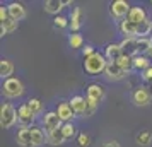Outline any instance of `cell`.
I'll return each mask as SVG.
<instances>
[{
    "label": "cell",
    "instance_id": "obj_1",
    "mask_svg": "<svg viewBox=\"0 0 152 147\" xmlns=\"http://www.w3.org/2000/svg\"><path fill=\"white\" fill-rule=\"evenodd\" d=\"M106 65H108L106 56L101 55V53H97V51L92 56H89V58L84 60V70H86L89 75H97V74L104 72V70H106Z\"/></svg>",
    "mask_w": 152,
    "mask_h": 147
},
{
    "label": "cell",
    "instance_id": "obj_2",
    "mask_svg": "<svg viewBox=\"0 0 152 147\" xmlns=\"http://www.w3.org/2000/svg\"><path fill=\"white\" fill-rule=\"evenodd\" d=\"M2 91H4V94H5L7 98H10V99L19 98V96L24 94V86H22V82L19 80V79L10 77V79H5V80H4Z\"/></svg>",
    "mask_w": 152,
    "mask_h": 147
},
{
    "label": "cell",
    "instance_id": "obj_3",
    "mask_svg": "<svg viewBox=\"0 0 152 147\" xmlns=\"http://www.w3.org/2000/svg\"><path fill=\"white\" fill-rule=\"evenodd\" d=\"M17 120L19 118H17V111H15L14 106L10 103L2 105V108H0V125L4 128H10V127H14Z\"/></svg>",
    "mask_w": 152,
    "mask_h": 147
},
{
    "label": "cell",
    "instance_id": "obj_4",
    "mask_svg": "<svg viewBox=\"0 0 152 147\" xmlns=\"http://www.w3.org/2000/svg\"><path fill=\"white\" fill-rule=\"evenodd\" d=\"M41 123H43V130H45L46 133H51L53 130H58V128H62V125H63L62 120H60V116L56 115V111L45 113Z\"/></svg>",
    "mask_w": 152,
    "mask_h": 147
},
{
    "label": "cell",
    "instance_id": "obj_5",
    "mask_svg": "<svg viewBox=\"0 0 152 147\" xmlns=\"http://www.w3.org/2000/svg\"><path fill=\"white\" fill-rule=\"evenodd\" d=\"M152 99V89L151 87H137L132 94V101L135 106H147Z\"/></svg>",
    "mask_w": 152,
    "mask_h": 147
},
{
    "label": "cell",
    "instance_id": "obj_6",
    "mask_svg": "<svg viewBox=\"0 0 152 147\" xmlns=\"http://www.w3.org/2000/svg\"><path fill=\"white\" fill-rule=\"evenodd\" d=\"M104 75H106V79L108 80H121V79H125V75H126V72H125L120 65H118L116 62H108V65H106V70H104Z\"/></svg>",
    "mask_w": 152,
    "mask_h": 147
},
{
    "label": "cell",
    "instance_id": "obj_7",
    "mask_svg": "<svg viewBox=\"0 0 152 147\" xmlns=\"http://www.w3.org/2000/svg\"><path fill=\"white\" fill-rule=\"evenodd\" d=\"M130 9L132 7L128 5V2H125V0H115V2L110 5V12H111V15L116 17V19H121V17L126 19Z\"/></svg>",
    "mask_w": 152,
    "mask_h": 147
},
{
    "label": "cell",
    "instance_id": "obj_8",
    "mask_svg": "<svg viewBox=\"0 0 152 147\" xmlns=\"http://www.w3.org/2000/svg\"><path fill=\"white\" fill-rule=\"evenodd\" d=\"M17 118H19V123H21L22 127L29 128V125L34 121L36 115L31 111V108L28 106V103H24V105H21L19 106V110H17Z\"/></svg>",
    "mask_w": 152,
    "mask_h": 147
},
{
    "label": "cell",
    "instance_id": "obj_9",
    "mask_svg": "<svg viewBox=\"0 0 152 147\" xmlns=\"http://www.w3.org/2000/svg\"><path fill=\"white\" fill-rule=\"evenodd\" d=\"M137 43H138V38H125L123 41L120 43V46H121V53L123 56H133L138 55V48H137Z\"/></svg>",
    "mask_w": 152,
    "mask_h": 147
},
{
    "label": "cell",
    "instance_id": "obj_10",
    "mask_svg": "<svg viewBox=\"0 0 152 147\" xmlns=\"http://www.w3.org/2000/svg\"><path fill=\"white\" fill-rule=\"evenodd\" d=\"M56 115L60 116V120H62L63 123H70L72 120L75 118V113L72 110L70 103H60V105L56 106Z\"/></svg>",
    "mask_w": 152,
    "mask_h": 147
},
{
    "label": "cell",
    "instance_id": "obj_11",
    "mask_svg": "<svg viewBox=\"0 0 152 147\" xmlns=\"http://www.w3.org/2000/svg\"><path fill=\"white\" fill-rule=\"evenodd\" d=\"M104 94H106L104 92V87L99 84H91L87 87V99L92 101V103H96V105H99L104 99Z\"/></svg>",
    "mask_w": 152,
    "mask_h": 147
},
{
    "label": "cell",
    "instance_id": "obj_12",
    "mask_svg": "<svg viewBox=\"0 0 152 147\" xmlns=\"http://www.w3.org/2000/svg\"><path fill=\"white\" fill-rule=\"evenodd\" d=\"M104 56H106V60L108 62H118L123 53H121V46L116 45V43H110L106 48H104Z\"/></svg>",
    "mask_w": 152,
    "mask_h": 147
},
{
    "label": "cell",
    "instance_id": "obj_13",
    "mask_svg": "<svg viewBox=\"0 0 152 147\" xmlns=\"http://www.w3.org/2000/svg\"><path fill=\"white\" fill-rule=\"evenodd\" d=\"M7 10H9V17L14 19V21H17V22L26 17V9L22 7V4H19V2H12V4H9Z\"/></svg>",
    "mask_w": 152,
    "mask_h": 147
},
{
    "label": "cell",
    "instance_id": "obj_14",
    "mask_svg": "<svg viewBox=\"0 0 152 147\" xmlns=\"http://www.w3.org/2000/svg\"><path fill=\"white\" fill-rule=\"evenodd\" d=\"M15 140H17V144L21 147H34L33 146V137H31V128L22 127L17 132V135H15Z\"/></svg>",
    "mask_w": 152,
    "mask_h": 147
},
{
    "label": "cell",
    "instance_id": "obj_15",
    "mask_svg": "<svg viewBox=\"0 0 152 147\" xmlns=\"http://www.w3.org/2000/svg\"><path fill=\"white\" fill-rule=\"evenodd\" d=\"M70 106H72V110H74V113L75 115H82L86 113V108H87V98H84V96H74V98L69 101Z\"/></svg>",
    "mask_w": 152,
    "mask_h": 147
},
{
    "label": "cell",
    "instance_id": "obj_16",
    "mask_svg": "<svg viewBox=\"0 0 152 147\" xmlns=\"http://www.w3.org/2000/svg\"><path fill=\"white\" fill-rule=\"evenodd\" d=\"M126 19L133 24H140V22L147 21V14H145V10L142 7H132L128 15H126Z\"/></svg>",
    "mask_w": 152,
    "mask_h": 147
},
{
    "label": "cell",
    "instance_id": "obj_17",
    "mask_svg": "<svg viewBox=\"0 0 152 147\" xmlns=\"http://www.w3.org/2000/svg\"><path fill=\"white\" fill-rule=\"evenodd\" d=\"M120 31L123 33L126 38H137V24L130 22L128 19L120 22Z\"/></svg>",
    "mask_w": 152,
    "mask_h": 147
},
{
    "label": "cell",
    "instance_id": "obj_18",
    "mask_svg": "<svg viewBox=\"0 0 152 147\" xmlns=\"http://www.w3.org/2000/svg\"><path fill=\"white\" fill-rule=\"evenodd\" d=\"M31 137H33V146L41 147L45 142H48V137H45V132L38 127H31Z\"/></svg>",
    "mask_w": 152,
    "mask_h": 147
},
{
    "label": "cell",
    "instance_id": "obj_19",
    "mask_svg": "<svg viewBox=\"0 0 152 147\" xmlns=\"http://www.w3.org/2000/svg\"><path fill=\"white\" fill-rule=\"evenodd\" d=\"M80 26H82V9L75 7L72 10V15H70V28H72V31L77 33L80 29Z\"/></svg>",
    "mask_w": 152,
    "mask_h": 147
},
{
    "label": "cell",
    "instance_id": "obj_20",
    "mask_svg": "<svg viewBox=\"0 0 152 147\" xmlns=\"http://www.w3.org/2000/svg\"><path fill=\"white\" fill-rule=\"evenodd\" d=\"M48 137V144L50 146H62L63 142H65V135H63V130L62 128H58V130H53L51 133L46 135Z\"/></svg>",
    "mask_w": 152,
    "mask_h": 147
},
{
    "label": "cell",
    "instance_id": "obj_21",
    "mask_svg": "<svg viewBox=\"0 0 152 147\" xmlns=\"http://www.w3.org/2000/svg\"><path fill=\"white\" fill-rule=\"evenodd\" d=\"M63 7H65V2H62V0H46L45 2V10L50 14H58Z\"/></svg>",
    "mask_w": 152,
    "mask_h": 147
},
{
    "label": "cell",
    "instance_id": "obj_22",
    "mask_svg": "<svg viewBox=\"0 0 152 147\" xmlns=\"http://www.w3.org/2000/svg\"><path fill=\"white\" fill-rule=\"evenodd\" d=\"M12 72H14V63L10 62V60L4 58L0 62V75H2V79H10Z\"/></svg>",
    "mask_w": 152,
    "mask_h": 147
},
{
    "label": "cell",
    "instance_id": "obj_23",
    "mask_svg": "<svg viewBox=\"0 0 152 147\" xmlns=\"http://www.w3.org/2000/svg\"><path fill=\"white\" fill-rule=\"evenodd\" d=\"M151 67V62H149V58L145 55H137V56H133V69H137V70H147Z\"/></svg>",
    "mask_w": 152,
    "mask_h": 147
},
{
    "label": "cell",
    "instance_id": "obj_24",
    "mask_svg": "<svg viewBox=\"0 0 152 147\" xmlns=\"http://www.w3.org/2000/svg\"><path fill=\"white\" fill-rule=\"evenodd\" d=\"M145 34H152V22L149 19L137 24V38H145Z\"/></svg>",
    "mask_w": 152,
    "mask_h": 147
},
{
    "label": "cell",
    "instance_id": "obj_25",
    "mask_svg": "<svg viewBox=\"0 0 152 147\" xmlns=\"http://www.w3.org/2000/svg\"><path fill=\"white\" fill-rule=\"evenodd\" d=\"M17 29V21H14V19H5V21H2V29H0V33H2V36L9 34V33H12V31H15Z\"/></svg>",
    "mask_w": 152,
    "mask_h": 147
},
{
    "label": "cell",
    "instance_id": "obj_26",
    "mask_svg": "<svg viewBox=\"0 0 152 147\" xmlns=\"http://www.w3.org/2000/svg\"><path fill=\"white\" fill-rule=\"evenodd\" d=\"M135 142H137L138 146L147 147V146H149V144L152 142V133H151V132H147V130H145V132H140L137 137H135Z\"/></svg>",
    "mask_w": 152,
    "mask_h": 147
},
{
    "label": "cell",
    "instance_id": "obj_27",
    "mask_svg": "<svg viewBox=\"0 0 152 147\" xmlns=\"http://www.w3.org/2000/svg\"><path fill=\"white\" fill-rule=\"evenodd\" d=\"M69 45L70 48H84V38L79 33H74L69 36Z\"/></svg>",
    "mask_w": 152,
    "mask_h": 147
},
{
    "label": "cell",
    "instance_id": "obj_28",
    "mask_svg": "<svg viewBox=\"0 0 152 147\" xmlns=\"http://www.w3.org/2000/svg\"><path fill=\"white\" fill-rule=\"evenodd\" d=\"M28 106L31 108V111L34 113V115H41V113H43V103L39 101V99H36V98L29 99Z\"/></svg>",
    "mask_w": 152,
    "mask_h": 147
},
{
    "label": "cell",
    "instance_id": "obj_29",
    "mask_svg": "<svg viewBox=\"0 0 152 147\" xmlns=\"http://www.w3.org/2000/svg\"><path fill=\"white\" fill-rule=\"evenodd\" d=\"M62 130H63V135H65V139L70 140L72 137H74V135H75V130H77V128H75V125L70 121V123H63V125H62Z\"/></svg>",
    "mask_w": 152,
    "mask_h": 147
},
{
    "label": "cell",
    "instance_id": "obj_30",
    "mask_svg": "<svg viewBox=\"0 0 152 147\" xmlns=\"http://www.w3.org/2000/svg\"><path fill=\"white\" fill-rule=\"evenodd\" d=\"M116 63L125 70V72H128V70L133 69V58H130V56H121V58H120Z\"/></svg>",
    "mask_w": 152,
    "mask_h": 147
},
{
    "label": "cell",
    "instance_id": "obj_31",
    "mask_svg": "<svg viewBox=\"0 0 152 147\" xmlns=\"http://www.w3.org/2000/svg\"><path fill=\"white\" fill-rule=\"evenodd\" d=\"M53 24H55V28L63 29V28H67L70 22H69V19H67V17H63V15H56L55 19H53Z\"/></svg>",
    "mask_w": 152,
    "mask_h": 147
},
{
    "label": "cell",
    "instance_id": "obj_32",
    "mask_svg": "<svg viewBox=\"0 0 152 147\" xmlns=\"http://www.w3.org/2000/svg\"><path fill=\"white\" fill-rule=\"evenodd\" d=\"M77 144H79V147H89L91 137L87 135V133H79V137H77Z\"/></svg>",
    "mask_w": 152,
    "mask_h": 147
},
{
    "label": "cell",
    "instance_id": "obj_33",
    "mask_svg": "<svg viewBox=\"0 0 152 147\" xmlns=\"http://www.w3.org/2000/svg\"><path fill=\"white\" fill-rule=\"evenodd\" d=\"M96 110H97V105L87 99V108H86V113H84V116H86V118H87V116H92V115L96 113Z\"/></svg>",
    "mask_w": 152,
    "mask_h": 147
},
{
    "label": "cell",
    "instance_id": "obj_34",
    "mask_svg": "<svg viewBox=\"0 0 152 147\" xmlns=\"http://www.w3.org/2000/svg\"><path fill=\"white\" fill-rule=\"evenodd\" d=\"M96 53V50H94V46H91V45H86L82 48V55H84V58H89V56H92Z\"/></svg>",
    "mask_w": 152,
    "mask_h": 147
},
{
    "label": "cell",
    "instance_id": "obj_35",
    "mask_svg": "<svg viewBox=\"0 0 152 147\" xmlns=\"http://www.w3.org/2000/svg\"><path fill=\"white\" fill-rule=\"evenodd\" d=\"M142 77H144V80H147V82H152V65L144 72V75H142Z\"/></svg>",
    "mask_w": 152,
    "mask_h": 147
},
{
    "label": "cell",
    "instance_id": "obj_36",
    "mask_svg": "<svg viewBox=\"0 0 152 147\" xmlns=\"http://www.w3.org/2000/svg\"><path fill=\"white\" fill-rule=\"evenodd\" d=\"M103 147H120V144H118L116 140H110V142H106Z\"/></svg>",
    "mask_w": 152,
    "mask_h": 147
}]
</instances>
